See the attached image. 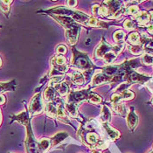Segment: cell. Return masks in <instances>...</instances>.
I'll return each mask as SVG.
<instances>
[{"instance_id":"cell-1","label":"cell","mask_w":153,"mask_h":153,"mask_svg":"<svg viewBox=\"0 0 153 153\" xmlns=\"http://www.w3.org/2000/svg\"><path fill=\"white\" fill-rule=\"evenodd\" d=\"M49 15H60V16H67L73 19L76 23H80L88 26V27H97V28H108V25L110 24L102 21L98 19L97 18L91 17L86 13L80 11H75L74 9H71L68 7L64 6H57L52 9H49L47 11H44Z\"/></svg>"},{"instance_id":"cell-2","label":"cell","mask_w":153,"mask_h":153,"mask_svg":"<svg viewBox=\"0 0 153 153\" xmlns=\"http://www.w3.org/2000/svg\"><path fill=\"white\" fill-rule=\"evenodd\" d=\"M72 50H73V59L71 61V65L74 67L76 70H84L85 72L89 73V71L94 69L95 67L91 62L87 53L77 51L75 47H73Z\"/></svg>"},{"instance_id":"cell-3","label":"cell","mask_w":153,"mask_h":153,"mask_svg":"<svg viewBox=\"0 0 153 153\" xmlns=\"http://www.w3.org/2000/svg\"><path fill=\"white\" fill-rule=\"evenodd\" d=\"M26 138H25V149L27 153H42L39 147V142L35 139L33 135V129L31 126V122H29L26 125Z\"/></svg>"},{"instance_id":"cell-4","label":"cell","mask_w":153,"mask_h":153,"mask_svg":"<svg viewBox=\"0 0 153 153\" xmlns=\"http://www.w3.org/2000/svg\"><path fill=\"white\" fill-rule=\"evenodd\" d=\"M44 110L43 101L40 93H37L32 98L30 104H29V110L28 112L31 114V116H38L40 115Z\"/></svg>"},{"instance_id":"cell-5","label":"cell","mask_w":153,"mask_h":153,"mask_svg":"<svg viewBox=\"0 0 153 153\" xmlns=\"http://www.w3.org/2000/svg\"><path fill=\"white\" fill-rule=\"evenodd\" d=\"M90 92H91L90 88H86L79 91H72L68 96V102L78 105L81 102H82L83 101L88 100V95Z\"/></svg>"},{"instance_id":"cell-6","label":"cell","mask_w":153,"mask_h":153,"mask_svg":"<svg viewBox=\"0 0 153 153\" xmlns=\"http://www.w3.org/2000/svg\"><path fill=\"white\" fill-rule=\"evenodd\" d=\"M114 76L108 75L105 73H103L102 70L97 71L92 78V82H91V87L94 88L102 84H107V83H111Z\"/></svg>"},{"instance_id":"cell-7","label":"cell","mask_w":153,"mask_h":153,"mask_svg":"<svg viewBox=\"0 0 153 153\" xmlns=\"http://www.w3.org/2000/svg\"><path fill=\"white\" fill-rule=\"evenodd\" d=\"M113 47L114 46L108 44L104 39H102L101 43L98 45V47H96L95 50H94V59H102L103 56L106 54L107 53H108V52L113 50Z\"/></svg>"},{"instance_id":"cell-8","label":"cell","mask_w":153,"mask_h":153,"mask_svg":"<svg viewBox=\"0 0 153 153\" xmlns=\"http://www.w3.org/2000/svg\"><path fill=\"white\" fill-rule=\"evenodd\" d=\"M50 16L53 19H54L58 23L60 24V25H62L65 28V30H69L71 28H74L79 25L78 23H76L73 19H71L69 17H67V16H60V15H50Z\"/></svg>"},{"instance_id":"cell-9","label":"cell","mask_w":153,"mask_h":153,"mask_svg":"<svg viewBox=\"0 0 153 153\" xmlns=\"http://www.w3.org/2000/svg\"><path fill=\"white\" fill-rule=\"evenodd\" d=\"M80 32H81V25H78L74 28H71L69 30H66L65 32V35L68 43L70 46H74L76 44V42L78 41L79 36H80Z\"/></svg>"},{"instance_id":"cell-10","label":"cell","mask_w":153,"mask_h":153,"mask_svg":"<svg viewBox=\"0 0 153 153\" xmlns=\"http://www.w3.org/2000/svg\"><path fill=\"white\" fill-rule=\"evenodd\" d=\"M126 121H127V124H128L129 129L131 131H134L135 129L137 128V124H138L139 119H138V116L136 114L133 107L130 108V110L128 112V114L126 116Z\"/></svg>"},{"instance_id":"cell-11","label":"cell","mask_w":153,"mask_h":153,"mask_svg":"<svg viewBox=\"0 0 153 153\" xmlns=\"http://www.w3.org/2000/svg\"><path fill=\"white\" fill-rule=\"evenodd\" d=\"M103 4L106 5L109 11V17L108 18V19H111L112 17L119 12L121 9H123V2H120V1H104Z\"/></svg>"},{"instance_id":"cell-12","label":"cell","mask_w":153,"mask_h":153,"mask_svg":"<svg viewBox=\"0 0 153 153\" xmlns=\"http://www.w3.org/2000/svg\"><path fill=\"white\" fill-rule=\"evenodd\" d=\"M135 20L137 25L140 26H144V25H148L151 22V15L150 12H146V11H142L139 12L135 17Z\"/></svg>"},{"instance_id":"cell-13","label":"cell","mask_w":153,"mask_h":153,"mask_svg":"<svg viewBox=\"0 0 153 153\" xmlns=\"http://www.w3.org/2000/svg\"><path fill=\"white\" fill-rule=\"evenodd\" d=\"M102 127L104 128V130H105V131L107 132L108 136L109 137V138H110L112 141H115V140H117V139H118V138L120 137V136H121L120 132H119L117 130H116L115 128L111 127L108 123H102Z\"/></svg>"},{"instance_id":"cell-14","label":"cell","mask_w":153,"mask_h":153,"mask_svg":"<svg viewBox=\"0 0 153 153\" xmlns=\"http://www.w3.org/2000/svg\"><path fill=\"white\" fill-rule=\"evenodd\" d=\"M68 137V134L65 131H59L57 132L52 138H50L51 147H54L59 144L62 141H64Z\"/></svg>"},{"instance_id":"cell-15","label":"cell","mask_w":153,"mask_h":153,"mask_svg":"<svg viewBox=\"0 0 153 153\" xmlns=\"http://www.w3.org/2000/svg\"><path fill=\"white\" fill-rule=\"evenodd\" d=\"M11 117L12 118L13 121H17L18 123H19L24 126H25L29 122H31V119L29 117V112L26 109L23 112H21L20 114H19L17 116H12Z\"/></svg>"},{"instance_id":"cell-16","label":"cell","mask_w":153,"mask_h":153,"mask_svg":"<svg viewBox=\"0 0 153 153\" xmlns=\"http://www.w3.org/2000/svg\"><path fill=\"white\" fill-rule=\"evenodd\" d=\"M127 42L130 46H138L141 45V35L137 32H132L127 37Z\"/></svg>"},{"instance_id":"cell-17","label":"cell","mask_w":153,"mask_h":153,"mask_svg":"<svg viewBox=\"0 0 153 153\" xmlns=\"http://www.w3.org/2000/svg\"><path fill=\"white\" fill-rule=\"evenodd\" d=\"M71 81L73 83L81 86L83 85L85 82V76L82 72L79 70H74L71 74Z\"/></svg>"},{"instance_id":"cell-18","label":"cell","mask_w":153,"mask_h":153,"mask_svg":"<svg viewBox=\"0 0 153 153\" xmlns=\"http://www.w3.org/2000/svg\"><path fill=\"white\" fill-rule=\"evenodd\" d=\"M45 111L49 117H56L57 116V103L53 100V102H48L45 107Z\"/></svg>"},{"instance_id":"cell-19","label":"cell","mask_w":153,"mask_h":153,"mask_svg":"<svg viewBox=\"0 0 153 153\" xmlns=\"http://www.w3.org/2000/svg\"><path fill=\"white\" fill-rule=\"evenodd\" d=\"M141 45L143 47V52L145 53H149V54L153 55V38L143 39Z\"/></svg>"},{"instance_id":"cell-20","label":"cell","mask_w":153,"mask_h":153,"mask_svg":"<svg viewBox=\"0 0 153 153\" xmlns=\"http://www.w3.org/2000/svg\"><path fill=\"white\" fill-rule=\"evenodd\" d=\"M111 110L109 109V108L107 105H103L102 108V113L100 116V121L102 122V123H109L111 121Z\"/></svg>"},{"instance_id":"cell-21","label":"cell","mask_w":153,"mask_h":153,"mask_svg":"<svg viewBox=\"0 0 153 153\" xmlns=\"http://www.w3.org/2000/svg\"><path fill=\"white\" fill-rule=\"evenodd\" d=\"M17 86V83L14 80L8 82H0V94L8 91H14L15 88Z\"/></svg>"},{"instance_id":"cell-22","label":"cell","mask_w":153,"mask_h":153,"mask_svg":"<svg viewBox=\"0 0 153 153\" xmlns=\"http://www.w3.org/2000/svg\"><path fill=\"white\" fill-rule=\"evenodd\" d=\"M55 98H56V91L54 88L52 86H48L44 91V100L47 102H53Z\"/></svg>"},{"instance_id":"cell-23","label":"cell","mask_w":153,"mask_h":153,"mask_svg":"<svg viewBox=\"0 0 153 153\" xmlns=\"http://www.w3.org/2000/svg\"><path fill=\"white\" fill-rule=\"evenodd\" d=\"M54 89L57 93H59L61 96H65L69 93V87H68V84L65 82H60L57 85H55L54 87Z\"/></svg>"},{"instance_id":"cell-24","label":"cell","mask_w":153,"mask_h":153,"mask_svg":"<svg viewBox=\"0 0 153 153\" xmlns=\"http://www.w3.org/2000/svg\"><path fill=\"white\" fill-rule=\"evenodd\" d=\"M113 110H114V112L116 114H117L121 117H126L127 114H128L127 108L123 102H120V103L116 104V105H113Z\"/></svg>"},{"instance_id":"cell-25","label":"cell","mask_w":153,"mask_h":153,"mask_svg":"<svg viewBox=\"0 0 153 153\" xmlns=\"http://www.w3.org/2000/svg\"><path fill=\"white\" fill-rule=\"evenodd\" d=\"M125 37L126 34L123 30H117L113 34V39L117 43V45H120V44H123L125 40Z\"/></svg>"},{"instance_id":"cell-26","label":"cell","mask_w":153,"mask_h":153,"mask_svg":"<svg viewBox=\"0 0 153 153\" xmlns=\"http://www.w3.org/2000/svg\"><path fill=\"white\" fill-rule=\"evenodd\" d=\"M65 108H66V110L69 113L71 117H73L74 118H77V117H78V109H77V105L76 104L67 102L65 104Z\"/></svg>"},{"instance_id":"cell-27","label":"cell","mask_w":153,"mask_h":153,"mask_svg":"<svg viewBox=\"0 0 153 153\" xmlns=\"http://www.w3.org/2000/svg\"><path fill=\"white\" fill-rule=\"evenodd\" d=\"M67 62H68V59L64 55H56L51 59V64H54L58 66H66L68 65Z\"/></svg>"},{"instance_id":"cell-28","label":"cell","mask_w":153,"mask_h":153,"mask_svg":"<svg viewBox=\"0 0 153 153\" xmlns=\"http://www.w3.org/2000/svg\"><path fill=\"white\" fill-rule=\"evenodd\" d=\"M39 150L42 153L46 152L47 151H48L51 148V143H50V139L49 138H42L39 141Z\"/></svg>"},{"instance_id":"cell-29","label":"cell","mask_w":153,"mask_h":153,"mask_svg":"<svg viewBox=\"0 0 153 153\" xmlns=\"http://www.w3.org/2000/svg\"><path fill=\"white\" fill-rule=\"evenodd\" d=\"M12 1H0V11L3 12L6 17L9 16L10 13V4Z\"/></svg>"},{"instance_id":"cell-30","label":"cell","mask_w":153,"mask_h":153,"mask_svg":"<svg viewBox=\"0 0 153 153\" xmlns=\"http://www.w3.org/2000/svg\"><path fill=\"white\" fill-rule=\"evenodd\" d=\"M117 54L115 53V52H113V50L112 51H110V52H108V53H107L106 54L103 56V58L102 59L107 62V63H112V62H114L116 59H117Z\"/></svg>"},{"instance_id":"cell-31","label":"cell","mask_w":153,"mask_h":153,"mask_svg":"<svg viewBox=\"0 0 153 153\" xmlns=\"http://www.w3.org/2000/svg\"><path fill=\"white\" fill-rule=\"evenodd\" d=\"M89 102L91 103H94V104H99L102 102V99L100 95H98L95 93H93V92H90L89 93V95H88V100Z\"/></svg>"},{"instance_id":"cell-32","label":"cell","mask_w":153,"mask_h":153,"mask_svg":"<svg viewBox=\"0 0 153 153\" xmlns=\"http://www.w3.org/2000/svg\"><path fill=\"white\" fill-rule=\"evenodd\" d=\"M141 61L146 66H152L153 65V55L149 53H143L141 57Z\"/></svg>"},{"instance_id":"cell-33","label":"cell","mask_w":153,"mask_h":153,"mask_svg":"<svg viewBox=\"0 0 153 153\" xmlns=\"http://www.w3.org/2000/svg\"><path fill=\"white\" fill-rule=\"evenodd\" d=\"M139 12H140V10H139L137 5H130L129 7L125 8L124 14H126V15H132V16L135 17Z\"/></svg>"},{"instance_id":"cell-34","label":"cell","mask_w":153,"mask_h":153,"mask_svg":"<svg viewBox=\"0 0 153 153\" xmlns=\"http://www.w3.org/2000/svg\"><path fill=\"white\" fill-rule=\"evenodd\" d=\"M129 50H130V53L134 55H140L143 53H144L142 45H138V46H130V45Z\"/></svg>"},{"instance_id":"cell-35","label":"cell","mask_w":153,"mask_h":153,"mask_svg":"<svg viewBox=\"0 0 153 153\" xmlns=\"http://www.w3.org/2000/svg\"><path fill=\"white\" fill-rule=\"evenodd\" d=\"M130 86H131V84L130 83H120L119 84V86H118L117 88H116V93H118V94H122V93H123V92H125L126 90H128V88H130Z\"/></svg>"},{"instance_id":"cell-36","label":"cell","mask_w":153,"mask_h":153,"mask_svg":"<svg viewBox=\"0 0 153 153\" xmlns=\"http://www.w3.org/2000/svg\"><path fill=\"white\" fill-rule=\"evenodd\" d=\"M121 96H122V100H123V101H130V100L134 99L135 94H134L132 91H130V90L128 89V90H126L125 92L122 93V94H121Z\"/></svg>"},{"instance_id":"cell-37","label":"cell","mask_w":153,"mask_h":153,"mask_svg":"<svg viewBox=\"0 0 153 153\" xmlns=\"http://www.w3.org/2000/svg\"><path fill=\"white\" fill-rule=\"evenodd\" d=\"M110 102H111L112 105H116V104H118V103L122 102H123V100H122V96H121V94H118V93H114V94L111 95Z\"/></svg>"},{"instance_id":"cell-38","label":"cell","mask_w":153,"mask_h":153,"mask_svg":"<svg viewBox=\"0 0 153 153\" xmlns=\"http://www.w3.org/2000/svg\"><path fill=\"white\" fill-rule=\"evenodd\" d=\"M123 26H124V28L126 29V30H133V29H135L136 28V26H137V23L135 22V21H133L132 19H126L125 21H124V23H123Z\"/></svg>"},{"instance_id":"cell-39","label":"cell","mask_w":153,"mask_h":153,"mask_svg":"<svg viewBox=\"0 0 153 153\" xmlns=\"http://www.w3.org/2000/svg\"><path fill=\"white\" fill-rule=\"evenodd\" d=\"M68 53V48L65 45H59L56 47V53L58 55H65Z\"/></svg>"},{"instance_id":"cell-40","label":"cell","mask_w":153,"mask_h":153,"mask_svg":"<svg viewBox=\"0 0 153 153\" xmlns=\"http://www.w3.org/2000/svg\"><path fill=\"white\" fill-rule=\"evenodd\" d=\"M77 1H74V0H73V1H67L66 2V4L68 5V8H73V7H75L76 6V4H77Z\"/></svg>"},{"instance_id":"cell-41","label":"cell","mask_w":153,"mask_h":153,"mask_svg":"<svg viewBox=\"0 0 153 153\" xmlns=\"http://www.w3.org/2000/svg\"><path fill=\"white\" fill-rule=\"evenodd\" d=\"M147 32H148L150 34L153 35V23L149 24V25H147Z\"/></svg>"},{"instance_id":"cell-42","label":"cell","mask_w":153,"mask_h":153,"mask_svg":"<svg viewBox=\"0 0 153 153\" xmlns=\"http://www.w3.org/2000/svg\"><path fill=\"white\" fill-rule=\"evenodd\" d=\"M6 102V98L4 94H0V105H3Z\"/></svg>"},{"instance_id":"cell-43","label":"cell","mask_w":153,"mask_h":153,"mask_svg":"<svg viewBox=\"0 0 153 153\" xmlns=\"http://www.w3.org/2000/svg\"><path fill=\"white\" fill-rule=\"evenodd\" d=\"M91 153H102V151H99V150H92Z\"/></svg>"},{"instance_id":"cell-44","label":"cell","mask_w":153,"mask_h":153,"mask_svg":"<svg viewBox=\"0 0 153 153\" xmlns=\"http://www.w3.org/2000/svg\"><path fill=\"white\" fill-rule=\"evenodd\" d=\"M2 123V113H1V110H0V125Z\"/></svg>"},{"instance_id":"cell-45","label":"cell","mask_w":153,"mask_h":153,"mask_svg":"<svg viewBox=\"0 0 153 153\" xmlns=\"http://www.w3.org/2000/svg\"><path fill=\"white\" fill-rule=\"evenodd\" d=\"M1 66H2V58L0 57V68H1Z\"/></svg>"},{"instance_id":"cell-46","label":"cell","mask_w":153,"mask_h":153,"mask_svg":"<svg viewBox=\"0 0 153 153\" xmlns=\"http://www.w3.org/2000/svg\"><path fill=\"white\" fill-rule=\"evenodd\" d=\"M151 102H152V105H153V97H152V100H151Z\"/></svg>"},{"instance_id":"cell-47","label":"cell","mask_w":153,"mask_h":153,"mask_svg":"<svg viewBox=\"0 0 153 153\" xmlns=\"http://www.w3.org/2000/svg\"><path fill=\"white\" fill-rule=\"evenodd\" d=\"M148 153H153V150H152V151H151L150 152H148Z\"/></svg>"},{"instance_id":"cell-48","label":"cell","mask_w":153,"mask_h":153,"mask_svg":"<svg viewBox=\"0 0 153 153\" xmlns=\"http://www.w3.org/2000/svg\"><path fill=\"white\" fill-rule=\"evenodd\" d=\"M8 153H10V152H8Z\"/></svg>"},{"instance_id":"cell-49","label":"cell","mask_w":153,"mask_h":153,"mask_svg":"<svg viewBox=\"0 0 153 153\" xmlns=\"http://www.w3.org/2000/svg\"><path fill=\"white\" fill-rule=\"evenodd\" d=\"M152 150H153V148H152Z\"/></svg>"}]
</instances>
